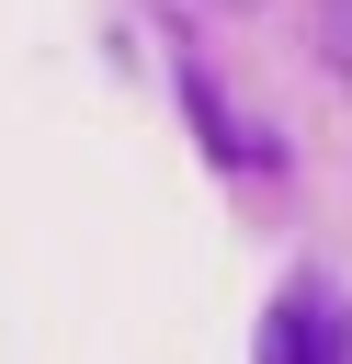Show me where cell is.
Wrapping results in <instances>:
<instances>
[{
    "label": "cell",
    "mask_w": 352,
    "mask_h": 364,
    "mask_svg": "<svg viewBox=\"0 0 352 364\" xmlns=\"http://www.w3.org/2000/svg\"><path fill=\"white\" fill-rule=\"evenodd\" d=\"M261 364H352V318L329 284H295L273 318H261Z\"/></svg>",
    "instance_id": "obj_1"
}]
</instances>
